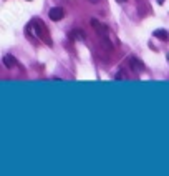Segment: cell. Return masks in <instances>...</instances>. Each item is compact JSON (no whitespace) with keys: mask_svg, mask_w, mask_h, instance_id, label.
<instances>
[{"mask_svg":"<svg viewBox=\"0 0 169 176\" xmlns=\"http://www.w3.org/2000/svg\"><path fill=\"white\" fill-rule=\"evenodd\" d=\"M158 4H159V5H162V4H164V0H158Z\"/></svg>","mask_w":169,"mask_h":176,"instance_id":"obj_8","label":"cell"},{"mask_svg":"<svg viewBox=\"0 0 169 176\" xmlns=\"http://www.w3.org/2000/svg\"><path fill=\"white\" fill-rule=\"evenodd\" d=\"M27 32L30 33V35L33 37V38H40V37H43L45 38V42L50 45V38L47 37V28H45V25H43V22L42 20H33L32 23H28V27H27Z\"/></svg>","mask_w":169,"mask_h":176,"instance_id":"obj_1","label":"cell"},{"mask_svg":"<svg viewBox=\"0 0 169 176\" xmlns=\"http://www.w3.org/2000/svg\"><path fill=\"white\" fill-rule=\"evenodd\" d=\"M71 38L73 40H85V33L80 32V30H73V32H71Z\"/></svg>","mask_w":169,"mask_h":176,"instance_id":"obj_7","label":"cell"},{"mask_svg":"<svg viewBox=\"0 0 169 176\" xmlns=\"http://www.w3.org/2000/svg\"><path fill=\"white\" fill-rule=\"evenodd\" d=\"M116 2H119V4H124L126 0H116Z\"/></svg>","mask_w":169,"mask_h":176,"instance_id":"obj_9","label":"cell"},{"mask_svg":"<svg viewBox=\"0 0 169 176\" xmlns=\"http://www.w3.org/2000/svg\"><path fill=\"white\" fill-rule=\"evenodd\" d=\"M153 35L156 37V38H159V40H162V42H166V40L169 38V33L166 32L164 28H158V30H154L153 32Z\"/></svg>","mask_w":169,"mask_h":176,"instance_id":"obj_6","label":"cell"},{"mask_svg":"<svg viewBox=\"0 0 169 176\" xmlns=\"http://www.w3.org/2000/svg\"><path fill=\"white\" fill-rule=\"evenodd\" d=\"M2 61H4V65L7 68H15V67H17V60H15V57L10 53H5L4 57H2Z\"/></svg>","mask_w":169,"mask_h":176,"instance_id":"obj_5","label":"cell"},{"mask_svg":"<svg viewBox=\"0 0 169 176\" xmlns=\"http://www.w3.org/2000/svg\"><path fill=\"white\" fill-rule=\"evenodd\" d=\"M91 25H93L95 32L98 33V37L101 38V42H103L104 45H106V47H108L109 50H111L113 47H111V43H109V40H108V35H109L108 27H106V25H103V23H100V22H98L96 18H93V20H91Z\"/></svg>","mask_w":169,"mask_h":176,"instance_id":"obj_2","label":"cell"},{"mask_svg":"<svg viewBox=\"0 0 169 176\" xmlns=\"http://www.w3.org/2000/svg\"><path fill=\"white\" fill-rule=\"evenodd\" d=\"M130 65H131V70H133L134 73H141L144 70V63L141 60H138V58H134V57L130 58Z\"/></svg>","mask_w":169,"mask_h":176,"instance_id":"obj_4","label":"cell"},{"mask_svg":"<svg viewBox=\"0 0 169 176\" xmlns=\"http://www.w3.org/2000/svg\"><path fill=\"white\" fill-rule=\"evenodd\" d=\"M48 15H50V20H53V22H60L61 18L65 17V10H63V8H60V7H53V8H50Z\"/></svg>","mask_w":169,"mask_h":176,"instance_id":"obj_3","label":"cell"}]
</instances>
